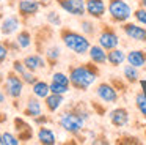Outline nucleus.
<instances>
[{
	"label": "nucleus",
	"instance_id": "nucleus-10",
	"mask_svg": "<svg viewBox=\"0 0 146 145\" xmlns=\"http://www.w3.org/2000/svg\"><path fill=\"white\" fill-rule=\"evenodd\" d=\"M39 8H41L39 0H21L17 5V13H19V17L29 19L35 16L39 11Z\"/></svg>",
	"mask_w": 146,
	"mask_h": 145
},
{
	"label": "nucleus",
	"instance_id": "nucleus-13",
	"mask_svg": "<svg viewBox=\"0 0 146 145\" xmlns=\"http://www.w3.org/2000/svg\"><path fill=\"white\" fill-rule=\"evenodd\" d=\"M108 117H110L111 125L116 126V128H123V126H126L127 123H129V112H127L124 107L113 109L110 113H108Z\"/></svg>",
	"mask_w": 146,
	"mask_h": 145
},
{
	"label": "nucleus",
	"instance_id": "nucleus-16",
	"mask_svg": "<svg viewBox=\"0 0 146 145\" xmlns=\"http://www.w3.org/2000/svg\"><path fill=\"white\" fill-rule=\"evenodd\" d=\"M90 54V60L96 65H104L107 63V50L101 46V44H94V46L90 47L88 50Z\"/></svg>",
	"mask_w": 146,
	"mask_h": 145
},
{
	"label": "nucleus",
	"instance_id": "nucleus-3",
	"mask_svg": "<svg viewBox=\"0 0 146 145\" xmlns=\"http://www.w3.org/2000/svg\"><path fill=\"white\" fill-rule=\"evenodd\" d=\"M86 118H88L86 112H83L80 109H72V110H66V112L61 113L60 118H58V125L66 132L77 134V132H80L83 129Z\"/></svg>",
	"mask_w": 146,
	"mask_h": 145
},
{
	"label": "nucleus",
	"instance_id": "nucleus-15",
	"mask_svg": "<svg viewBox=\"0 0 146 145\" xmlns=\"http://www.w3.org/2000/svg\"><path fill=\"white\" fill-rule=\"evenodd\" d=\"M41 110H42V107H41V103H39V98L33 95V96H30L27 99L25 109H24V115L35 118V117L41 115Z\"/></svg>",
	"mask_w": 146,
	"mask_h": 145
},
{
	"label": "nucleus",
	"instance_id": "nucleus-27",
	"mask_svg": "<svg viewBox=\"0 0 146 145\" xmlns=\"http://www.w3.org/2000/svg\"><path fill=\"white\" fill-rule=\"evenodd\" d=\"M52 82H57V84H61V85H71L69 76L64 74V72H54L52 74Z\"/></svg>",
	"mask_w": 146,
	"mask_h": 145
},
{
	"label": "nucleus",
	"instance_id": "nucleus-18",
	"mask_svg": "<svg viewBox=\"0 0 146 145\" xmlns=\"http://www.w3.org/2000/svg\"><path fill=\"white\" fill-rule=\"evenodd\" d=\"M126 58H127V62H129L132 66H135V68H141V66L146 65V50L133 49V50H130V52L126 55Z\"/></svg>",
	"mask_w": 146,
	"mask_h": 145
},
{
	"label": "nucleus",
	"instance_id": "nucleus-24",
	"mask_svg": "<svg viewBox=\"0 0 146 145\" xmlns=\"http://www.w3.org/2000/svg\"><path fill=\"white\" fill-rule=\"evenodd\" d=\"M16 44L21 47V49H27V47L32 46V35H30L29 30H22L17 33L16 38Z\"/></svg>",
	"mask_w": 146,
	"mask_h": 145
},
{
	"label": "nucleus",
	"instance_id": "nucleus-6",
	"mask_svg": "<svg viewBox=\"0 0 146 145\" xmlns=\"http://www.w3.org/2000/svg\"><path fill=\"white\" fill-rule=\"evenodd\" d=\"M98 41L105 50L115 49V47H118V44H119V38H118L116 32H115L113 28H111V25H108V24L102 25L101 33H99V36H98Z\"/></svg>",
	"mask_w": 146,
	"mask_h": 145
},
{
	"label": "nucleus",
	"instance_id": "nucleus-29",
	"mask_svg": "<svg viewBox=\"0 0 146 145\" xmlns=\"http://www.w3.org/2000/svg\"><path fill=\"white\" fill-rule=\"evenodd\" d=\"M47 22L50 25H54V27H60L61 19H60V16H58V13L57 11H49L47 13Z\"/></svg>",
	"mask_w": 146,
	"mask_h": 145
},
{
	"label": "nucleus",
	"instance_id": "nucleus-8",
	"mask_svg": "<svg viewBox=\"0 0 146 145\" xmlns=\"http://www.w3.org/2000/svg\"><path fill=\"white\" fill-rule=\"evenodd\" d=\"M96 95H98L104 103H108V104H113L118 101L116 88L111 84H108V82H101V84L96 87Z\"/></svg>",
	"mask_w": 146,
	"mask_h": 145
},
{
	"label": "nucleus",
	"instance_id": "nucleus-7",
	"mask_svg": "<svg viewBox=\"0 0 146 145\" xmlns=\"http://www.w3.org/2000/svg\"><path fill=\"white\" fill-rule=\"evenodd\" d=\"M57 3L68 14L77 16V17H80V16H83L86 13L85 0H57Z\"/></svg>",
	"mask_w": 146,
	"mask_h": 145
},
{
	"label": "nucleus",
	"instance_id": "nucleus-23",
	"mask_svg": "<svg viewBox=\"0 0 146 145\" xmlns=\"http://www.w3.org/2000/svg\"><path fill=\"white\" fill-rule=\"evenodd\" d=\"M123 74H124V79H126V82H129V84H135V82L138 81V77H140L138 68L132 66L130 63H129V65H126V66L123 68Z\"/></svg>",
	"mask_w": 146,
	"mask_h": 145
},
{
	"label": "nucleus",
	"instance_id": "nucleus-36",
	"mask_svg": "<svg viewBox=\"0 0 146 145\" xmlns=\"http://www.w3.org/2000/svg\"><path fill=\"white\" fill-rule=\"evenodd\" d=\"M49 122V118L47 117H41V115H38V117H35V123H38V125H44V123H47Z\"/></svg>",
	"mask_w": 146,
	"mask_h": 145
},
{
	"label": "nucleus",
	"instance_id": "nucleus-35",
	"mask_svg": "<svg viewBox=\"0 0 146 145\" xmlns=\"http://www.w3.org/2000/svg\"><path fill=\"white\" fill-rule=\"evenodd\" d=\"M111 85H113L116 90H126V84H124V82H121V81H118L116 77L111 79Z\"/></svg>",
	"mask_w": 146,
	"mask_h": 145
},
{
	"label": "nucleus",
	"instance_id": "nucleus-1",
	"mask_svg": "<svg viewBox=\"0 0 146 145\" xmlns=\"http://www.w3.org/2000/svg\"><path fill=\"white\" fill-rule=\"evenodd\" d=\"M69 81L71 87H74L76 90H88L90 85H93L96 82L99 76L98 65L93 62L90 63H80V65H72L69 66Z\"/></svg>",
	"mask_w": 146,
	"mask_h": 145
},
{
	"label": "nucleus",
	"instance_id": "nucleus-37",
	"mask_svg": "<svg viewBox=\"0 0 146 145\" xmlns=\"http://www.w3.org/2000/svg\"><path fill=\"white\" fill-rule=\"evenodd\" d=\"M7 103V93L0 90V104H5Z\"/></svg>",
	"mask_w": 146,
	"mask_h": 145
},
{
	"label": "nucleus",
	"instance_id": "nucleus-19",
	"mask_svg": "<svg viewBox=\"0 0 146 145\" xmlns=\"http://www.w3.org/2000/svg\"><path fill=\"white\" fill-rule=\"evenodd\" d=\"M64 95H58V93H49L47 96L44 98L46 101V109L49 110V112H57L58 109L61 107V104L64 103Z\"/></svg>",
	"mask_w": 146,
	"mask_h": 145
},
{
	"label": "nucleus",
	"instance_id": "nucleus-2",
	"mask_svg": "<svg viewBox=\"0 0 146 145\" xmlns=\"http://www.w3.org/2000/svg\"><path fill=\"white\" fill-rule=\"evenodd\" d=\"M60 38L68 49L72 50L74 54H79V55L86 54L90 50V47H91L90 40L86 38L85 33H79V32H74L66 27H63L60 30Z\"/></svg>",
	"mask_w": 146,
	"mask_h": 145
},
{
	"label": "nucleus",
	"instance_id": "nucleus-32",
	"mask_svg": "<svg viewBox=\"0 0 146 145\" xmlns=\"http://www.w3.org/2000/svg\"><path fill=\"white\" fill-rule=\"evenodd\" d=\"M82 30L85 35H90V36H93V35L96 33V28H94V24L90 21H83L82 22Z\"/></svg>",
	"mask_w": 146,
	"mask_h": 145
},
{
	"label": "nucleus",
	"instance_id": "nucleus-26",
	"mask_svg": "<svg viewBox=\"0 0 146 145\" xmlns=\"http://www.w3.org/2000/svg\"><path fill=\"white\" fill-rule=\"evenodd\" d=\"M49 87H50V93H58V95H66L71 90L69 85H61V84H57V82H50Z\"/></svg>",
	"mask_w": 146,
	"mask_h": 145
},
{
	"label": "nucleus",
	"instance_id": "nucleus-11",
	"mask_svg": "<svg viewBox=\"0 0 146 145\" xmlns=\"http://www.w3.org/2000/svg\"><path fill=\"white\" fill-rule=\"evenodd\" d=\"M85 8L86 14H90L93 19H102L107 11L104 0H85Z\"/></svg>",
	"mask_w": 146,
	"mask_h": 145
},
{
	"label": "nucleus",
	"instance_id": "nucleus-14",
	"mask_svg": "<svg viewBox=\"0 0 146 145\" xmlns=\"http://www.w3.org/2000/svg\"><path fill=\"white\" fill-rule=\"evenodd\" d=\"M21 27V19L19 16H8L2 21V25H0V32L5 36H10L14 32H17V28Z\"/></svg>",
	"mask_w": 146,
	"mask_h": 145
},
{
	"label": "nucleus",
	"instance_id": "nucleus-34",
	"mask_svg": "<svg viewBox=\"0 0 146 145\" xmlns=\"http://www.w3.org/2000/svg\"><path fill=\"white\" fill-rule=\"evenodd\" d=\"M8 54H10V50H8L7 44L0 43V63H3L8 58Z\"/></svg>",
	"mask_w": 146,
	"mask_h": 145
},
{
	"label": "nucleus",
	"instance_id": "nucleus-38",
	"mask_svg": "<svg viewBox=\"0 0 146 145\" xmlns=\"http://www.w3.org/2000/svg\"><path fill=\"white\" fill-rule=\"evenodd\" d=\"M138 110L141 112V115L146 118V104H145V106H141V107H138Z\"/></svg>",
	"mask_w": 146,
	"mask_h": 145
},
{
	"label": "nucleus",
	"instance_id": "nucleus-41",
	"mask_svg": "<svg viewBox=\"0 0 146 145\" xmlns=\"http://www.w3.org/2000/svg\"><path fill=\"white\" fill-rule=\"evenodd\" d=\"M140 84H141V88H143V93L146 95V81H141V82H140Z\"/></svg>",
	"mask_w": 146,
	"mask_h": 145
},
{
	"label": "nucleus",
	"instance_id": "nucleus-28",
	"mask_svg": "<svg viewBox=\"0 0 146 145\" xmlns=\"http://www.w3.org/2000/svg\"><path fill=\"white\" fill-rule=\"evenodd\" d=\"M21 77H22V81L25 82V84H29V85H33L36 81H38V77L35 76V72L30 71V69H25V71L21 74Z\"/></svg>",
	"mask_w": 146,
	"mask_h": 145
},
{
	"label": "nucleus",
	"instance_id": "nucleus-5",
	"mask_svg": "<svg viewBox=\"0 0 146 145\" xmlns=\"http://www.w3.org/2000/svg\"><path fill=\"white\" fill-rule=\"evenodd\" d=\"M24 84L25 82L22 81V77L17 72L10 71L3 81V90L7 93V96L13 98V99H19L21 95H22V90H24Z\"/></svg>",
	"mask_w": 146,
	"mask_h": 145
},
{
	"label": "nucleus",
	"instance_id": "nucleus-22",
	"mask_svg": "<svg viewBox=\"0 0 146 145\" xmlns=\"http://www.w3.org/2000/svg\"><path fill=\"white\" fill-rule=\"evenodd\" d=\"M32 91H33L35 96L39 98V99H44V98L50 93V87H49V84L44 81H36L35 84L32 85Z\"/></svg>",
	"mask_w": 146,
	"mask_h": 145
},
{
	"label": "nucleus",
	"instance_id": "nucleus-39",
	"mask_svg": "<svg viewBox=\"0 0 146 145\" xmlns=\"http://www.w3.org/2000/svg\"><path fill=\"white\" fill-rule=\"evenodd\" d=\"M5 122H7V115L3 112H0V123H5Z\"/></svg>",
	"mask_w": 146,
	"mask_h": 145
},
{
	"label": "nucleus",
	"instance_id": "nucleus-21",
	"mask_svg": "<svg viewBox=\"0 0 146 145\" xmlns=\"http://www.w3.org/2000/svg\"><path fill=\"white\" fill-rule=\"evenodd\" d=\"M124 60H126V54H124L123 49L115 47V49H110L107 52V62L110 63L111 66H121Z\"/></svg>",
	"mask_w": 146,
	"mask_h": 145
},
{
	"label": "nucleus",
	"instance_id": "nucleus-42",
	"mask_svg": "<svg viewBox=\"0 0 146 145\" xmlns=\"http://www.w3.org/2000/svg\"><path fill=\"white\" fill-rule=\"evenodd\" d=\"M0 145H3V136L0 134Z\"/></svg>",
	"mask_w": 146,
	"mask_h": 145
},
{
	"label": "nucleus",
	"instance_id": "nucleus-17",
	"mask_svg": "<svg viewBox=\"0 0 146 145\" xmlns=\"http://www.w3.org/2000/svg\"><path fill=\"white\" fill-rule=\"evenodd\" d=\"M24 65H25L27 69H30V71H38V69H42L46 68V60L42 58L41 55H38V54H33V55H27L25 58L22 60Z\"/></svg>",
	"mask_w": 146,
	"mask_h": 145
},
{
	"label": "nucleus",
	"instance_id": "nucleus-31",
	"mask_svg": "<svg viewBox=\"0 0 146 145\" xmlns=\"http://www.w3.org/2000/svg\"><path fill=\"white\" fill-rule=\"evenodd\" d=\"M133 16H135V19L140 22V24L146 25V8H143V6H138V8L133 11Z\"/></svg>",
	"mask_w": 146,
	"mask_h": 145
},
{
	"label": "nucleus",
	"instance_id": "nucleus-43",
	"mask_svg": "<svg viewBox=\"0 0 146 145\" xmlns=\"http://www.w3.org/2000/svg\"><path fill=\"white\" fill-rule=\"evenodd\" d=\"M0 82H3V79H2V72H0Z\"/></svg>",
	"mask_w": 146,
	"mask_h": 145
},
{
	"label": "nucleus",
	"instance_id": "nucleus-40",
	"mask_svg": "<svg viewBox=\"0 0 146 145\" xmlns=\"http://www.w3.org/2000/svg\"><path fill=\"white\" fill-rule=\"evenodd\" d=\"M39 3H41V6H49L50 5V0H41Z\"/></svg>",
	"mask_w": 146,
	"mask_h": 145
},
{
	"label": "nucleus",
	"instance_id": "nucleus-25",
	"mask_svg": "<svg viewBox=\"0 0 146 145\" xmlns=\"http://www.w3.org/2000/svg\"><path fill=\"white\" fill-rule=\"evenodd\" d=\"M46 58L50 63V66H54L55 63H57V60L60 58V47H57V46L49 47V49L46 50Z\"/></svg>",
	"mask_w": 146,
	"mask_h": 145
},
{
	"label": "nucleus",
	"instance_id": "nucleus-30",
	"mask_svg": "<svg viewBox=\"0 0 146 145\" xmlns=\"http://www.w3.org/2000/svg\"><path fill=\"white\" fill-rule=\"evenodd\" d=\"M3 145H19L21 140L11 132H3Z\"/></svg>",
	"mask_w": 146,
	"mask_h": 145
},
{
	"label": "nucleus",
	"instance_id": "nucleus-9",
	"mask_svg": "<svg viewBox=\"0 0 146 145\" xmlns=\"http://www.w3.org/2000/svg\"><path fill=\"white\" fill-rule=\"evenodd\" d=\"M124 35L127 38L133 41H140V43H146V28L145 27H140L137 24H132V22H124L121 25Z\"/></svg>",
	"mask_w": 146,
	"mask_h": 145
},
{
	"label": "nucleus",
	"instance_id": "nucleus-44",
	"mask_svg": "<svg viewBox=\"0 0 146 145\" xmlns=\"http://www.w3.org/2000/svg\"><path fill=\"white\" fill-rule=\"evenodd\" d=\"M0 2H2V0H0Z\"/></svg>",
	"mask_w": 146,
	"mask_h": 145
},
{
	"label": "nucleus",
	"instance_id": "nucleus-4",
	"mask_svg": "<svg viewBox=\"0 0 146 145\" xmlns=\"http://www.w3.org/2000/svg\"><path fill=\"white\" fill-rule=\"evenodd\" d=\"M108 13L116 24H124L132 16V9L126 0H108Z\"/></svg>",
	"mask_w": 146,
	"mask_h": 145
},
{
	"label": "nucleus",
	"instance_id": "nucleus-20",
	"mask_svg": "<svg viewBox=\"0 0 146 145\" xmlns=\"http://www.w3.org/2000/svg\"><path fill=\"white\" fill-rule=\"evenodd\" d=\"M38 140L39 144L42 145H54L57 142V137H55V132L52 131L50 128H46V126H41L38 129Z\"/></svg>",
	"mask_w": 146,
	"mask_h": 145
},
{
	"label": "nucleus",
	"instance_id": "nucleus-12",
	"mask_svg": "<svg viewBox=\"0 0 146 145\" xmlns=\"http://www.w3.org/2000/svg\"><path fill=\"white\" fill-rule=\"evenodd\" d=\"M14 128H16V132H17V139L21 142L22 140H30L33 137V129L29 123H25L21 117H16L14 118Z\"/></svg>",
	"mask_w": 146,
	"mask_h": 145
},
{
	"label": "nucleus",
	"instance_id": "nucleus-33",
	"mask_svg": "<svg viewBox=\"0 0 146 145\" xmlns=\"http://www.w3.org/2000/svg\"><path fill=\"white\" fill-rule=\"evenodd\" d=\"M25 65H24V62H21V60H14V62H13V71L14 72H17V74H22V72L24 71H25Z\"/></svg>",
	"mask_w": 146,
	"mask_h": 145
}]
</instances>
